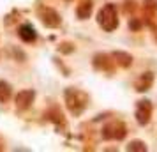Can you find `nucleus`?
<instances>
[{
    "label": "nucleus",
    "instance_id": "f257e3e1",
    "mask_svg": "<svg viewBox=\"0 0 157 152\" xmlns=\"http://www.w3.org/2000/svg\"><path fill=\"white\" fill-rule=\"evenodd\" d=\"M65 104H67V110L71 111L72 115H81L83 110L88 106V94H85L83 90L74 87L65 88Z\"/></svg>",
    "mask_w": 157,
    "mask_h": 152
},
{
    "label": "nucleus",
    "instance_id": "f03ea898",
    "mask_svg": "<svg viewBox=\"0 0 157 152\" xmlns=\"http://www.w3.org/2000/svg\"><path fill=\"white\" fill-rule=\"evenodd\" d=\"M97 23L102 30L106 32H113L118 27V13H117V6L115 4H106L102 6L99 13H97Z\"/></svg>",
    "mask_w": 157,
    "mask_h": 152
},
{
    "label": "nucleus",
    "instance_id": "7ed1b4c3",
    "mask_svg": "<svg viewBox=\"0 0 157 152\" xmlns=\"http://www.w3.org/2000/svg\"><path fill=\"white\" fill-rule=\"evenodd\" d=\"M101 134H102L104 140H124L125 134H127V127L120 120H111L102 127Z\"/></svg>",
    "mask_w": 157,
    "mask_h": 152
},
{
    "label": "nucleus",
    "instance_id": "20e7f679",
    "mask_svg": "<svg viewBox=\"0 0 157 152\" xmlns=\"http://www.w3.org/2000/svg\"><path fill=\"white\" fill-rule=\"evenodd\" d=\"M39 16H41V21L44 23V27H48V29H57V27H60V23H62L60 14L51 7H41Z\"/></svg>",
    "mask_w": 157,
    "mask_h": 152
},
{
    "label": "nucleus",
    "instance_id": "39448f33",
    "mask_svg": "<svg viewBox=\"0 0 157 152\" xmlns=\"http://www.w3.org/2000/svg\"><path fill=\"white\" fill-rule=\"evenodd\" d=\"M152 119V103L143 99V101H138L136 104V120L140 126H147Z\"/></svg>",
    "mask_w": 157,
    "mask_h": 152
},
{
    "label": "nucleus",
    "instance_id": "423d86ee",
    "mask_svg": "<svg viewBox=\"0 0 157 152\" xmlns=\"http://www.w3.org/2000/svg\"><path fill=\"white\" fill-rule=\"evenodd\" d=\"M36 99V92L34 90H21V92H18L14 97V104H16V110L18 111H25V110H29L32 106V103Z\"/></svg>",
    "mask_w": 157,
    "mask_h": 152
},
{
    "label": "nucleus",
    "instance_id": "0eeeda50",
    "mask_svg": "<svg viewBox=\"0 0 157 152\" xmlns=\"http://www.w3.org/2000/svg\"><path fill=\"white\" fill-rule=\"evenodd\" d=\"M115 65H117V64H115L113 57H109L108 53H97V55L94 57V67H95L97 71L111 72Z\"/></svg>",
    "mask_w": 157,
    "mask_h": 152
},
{
    "label": "nucleus",
    "instance_id": "6e6552de",
    "mask_svg": "<svg viewBox=\"0 0 157 152\" xmlns=\"http://www.w3.org/2000/svg\"><path fill=\"white\" fill-rule=\"evenodd\" d=\"M152 83H154V72L147 71V72H143L141 76L136 80L134 87H136V90H138V92H147V90H150Z\"/></svg>",
    "mask_w": 157,
    "mask_h": 152
},
{
    "label": "nucleus",
    "instance_id": "1a4fd4ad",
    "mask_svg": "<svg viewBox=\"0 0 157 152\" xmlns=\"http://www.w3.org/2000/svg\"><path fill=\"white\" fill-rule=\"evenodd\" d=\"M18 36L21 37V41H25V43H34L37 39V32L30 23H23L18 29Z\"/></svg>",
    "mask_w": 157,
    "mask_h": 152
},
{
    "label": "nucleus",
    "instance_id": "9d476101",
    "mask_svg": "<svg viewBox=\"0 0 157 152\" xmlns=\"http://www.w3.org/2000/svg\"><path fill=\"white\" fill-rule=\"evenodd\" d=\"M76 14L79 20H86L92 14V0H79L78 7H76Z\"/></svg>",
    "mask_w": 157,
    "mask_h": 152
},
{
    "label": "nucleus",
    "instance_id": "9b49d317",
    "mask_svg": "<svg viewBox=\"0 0 157 152\" xmlns=\"http://www.w3.org/2000/svg\"><path fill=\"white\" fill-rule=\"evenodd\" d=\"M111 57H113L115 64L120 65V67H129V65L132 64V57L129 53H125V51H113Z\"/></svg>",
    "mask_w": 157,
    "mask_h": 152
},
{
    "label": "nucleus",
    "instance_id": "f8f14e48",
    "mask_svg": "<svg viewBox=\"0 0 157 152\" xmlns=\"http://www.w3.org/2000/svg\"><path fill=\"white\" fill-rule=\"evenodd\" d=\"M11 94H13V88L7 81L0 80V103H7L11 99Z\"/></svg>",
    "mask_w": 157,
    "mask_h": 152
},
{
    "label": "nucleus",
    "instance_id": "ddd939ff",
    "mask_svg": "<svg viewBox=\"0 0 157 152\" xmlns=\"http://www.w3.org/2000/svg\"><path fill=\"white\" fill-rule=\"evenodd\" d=\"M143 9H145V14L148 20H152L155 16V11H157V2L155 0H145L143 2Z\"/></svg>",
    "mask_w": 157,
    "mask_h": 152
},
{
    "label": "nucleus",
    "instance_id": "4468645a",
    "mask_svg": "<svg viewBox=\"0 0 157 152\" xmlns=\"http://www.w3.org/2000/svg\"><path fill=\"white\" fill-rule=\"evenodd\" d=\"M127 150L129 152H147V145L145 142H140V140H134L127 145Z\"/></svg>",
    "mask_w": 157,
    "mask_h": 152
},
{
    "label": "nucleus",
    "instance_id": "2eb2a0df",
    "mask_svg": "<svg viewBox=\"0 0 157 152\" xmlns=\"http://www.w3.org/2000/svg\"><path fill=\"white\" fill-rule=\"evenodd\" d=\"M58 51H62V53H72L74 51V44L71 43H64L58 46Z\"/></svg>",
    "mask_w": 157,
    "mask_h": 152
},
{
    "label": "nucleus",
    "instance_id": "dca6fc26",
    "mask_svg": "<svg viewBox=\"0 0 157 152\" xmlns=\"http://www.w3.org/2000/svg\"><path fill=\"white\" fill-rule=\"evenodd\" d=\"M129 27H131L132 30H140V29H141V21H138V18H131Z\"/></svg>",
    "mask_w": 157,
    "mask_h": 152
},
{
    "label": "nucleus",
    "instance_id": "f3484780",
    "mask_svg": "<svg viewBox=\"0 0 157 152\" xmlns=\"http://www.w3.org/2000/svg\"><path fill=\"white\" fill-rule=\"evenodd\" d=\"M4 149H6V143H4V140L0 138V150H4Z\"/></svg>",
    "mask_w": 157,
    "mask_h": 152
}]
</instances>
